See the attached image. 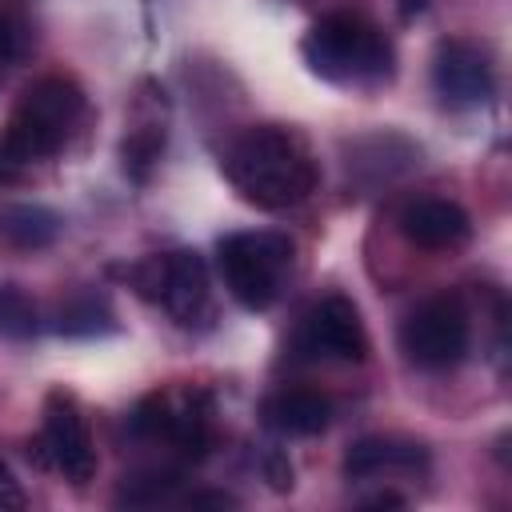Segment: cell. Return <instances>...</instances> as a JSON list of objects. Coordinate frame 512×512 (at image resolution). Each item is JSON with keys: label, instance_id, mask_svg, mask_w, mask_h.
<instances>
[{"label": "cell", "instance_id": "cell-20", "mask_svg": "<svg viewBox=\"0 0 512 512\" xmlns=\"http://www.w3.org/2000/svg\"><path fill=\"white\" fill-rule=\"evenodd\" d=\"M20 504H24V492L12 476V468L0 460V508H20Z\"/></svg>", "mask_w": 512, "mask_h": 512}, {"label": "cell", "instance_id": "cell-3", "mask_svg": "<svg viewBox=\"0 0 512 512\" xmlns=\"http://www.w3.org/2000/svg\"><path fill=\"white\" fill-rule=\"evenodd\" d=\"M300 52L332 84H384L392 76V44L360 12H328L308 28Z\"/></svg>", "mask_w": 512, "mask_h": 512}, {"label": "cell", "instance_id": "cell-14", "mask_svg": "<svg viewBox=\"0 0 512 512\" xmlns=\"http://www.w3.org/2000/svg\"><path fill=\"white\" fill-rule=\"evenodd\" d=\"M0 236L20 252H40V248L56 244L60 216L44 204H8V208H0Z\"/></svg>", "mask_w": 512, "mask_h": 512}, {"label": "cell", "instance_id": "cell-22", "mask_svg": "<svg viewBox=\"0 0 512 512\" xmlns=\"http://www.w3.org/2000/svg\"><path fill=\"white\" fill-rule=\"evenodd\" d=\"M396 8H400L404 20H412V16H420V12L428 8V0H396Z\"/></svg>", "mask_w": 512, "mask_h": 512}, {"label": "cell", "instance_id": "cell-21", "mask_svg": "<svg viewBox=\"0 0 512 512\" xmlns=\"http://www.w3.org/2000/svg\"><path fill=\"white\" fill-rule=\"evenodd\" d=\"M268 480H272L276 492L292 488V464H288L284 456H268Z\"/></svg>", "mask_w": 512, "mask_h": 512}, {"label": "cell", "instance_id": "cell-11", "mask_svg": "<svg viewBox=\"0 0 512 512\" xmlns=\"http://www.w3.org/2000/svg\"><path fill=\"white\" fill-rule=\"evenodd\" d=\"M400 236L424 252H456L472 236V220L456 200L420 196L400 212Z\"/></svg>", "mask_w": 512, "mask_h": 512}, {"label": "cell", "instance_id": "cell-16", "mask_svg": "<svg viewBox=\"0 0 512 512\" xmlns=\"http://www.w3.org/2000/svg\"><path fill=\"white\" fill-rule=\"evenodd\" d=\"M40 332V312H36V300L12 284V280H0V336L4 340H32Z\"/></svg>", "mask_w": 512, "mask_h": 512}, {"label": "cell", "instance_id": "cell-4", "mask_svg": "<svg viewBox=\"0 0 512 512\" xmlns=\"http://www.w3.org/2000/svg\"><path fill=\"white\" fill-rule=\"evenodd\" d=\"M292 256H296V244L284 232H232L216 244L224 288L248 312H264L276 304L280 284L292 268Z\"/></svg>", "mask_w": 512, "mask_h": 512}, {"label": "cell", "instance_id": "cell-5", "mask_svg": "<svg viewBox=\"0 0 512 512\" xmlns=\"http://www.w3.org/2000/svg\"><path fill=\"white\" fill-rule=\"evenodd\" d=\"M132 280V288L160 304L180 328L200 324L212 312V296H208V268L196 252L180 248V252H164V256H148L140 264H132L124 272Z\"/></svg>", "mask_w": 512, "mask_h": 512}, {"label": "cell", "instance_id": "cell-8", "mask_svg": "<svg viewBox=\"0 0 512 512\" xmlns=\"http://www.w3.org/2000/svg\"><path fill=\"white\" fill-rule=\"evenodd\" d=\"M212 428V400L204 392H152L132 412V432L144 440H168L184 452H204Z\"/></svg>", "mask_w": 512, "mask_h": 512}, {"label": "cell", "instance_id": "cell-13", "mask_svg": "<svg viewBox=\"0 0 512 512\" xmlns=\"http://www.w3.org/2000/svg\"><path fill=\"white\" fill-rule=\"evenodd\" d=\"M260 416L280 436H316L328 428L332 404H328V396H320L312 388H284V392H272L264 400Z\"/></svg>", "mask_w": 512, "mask_h": 512}, {"label": "cell", "instance_id": "cell-17", "mask_svg": "<svg viewBox=\"0 0 512 512\" xmlns=\"http://www.w3.org/2000/svg\"><path fill=\"white\" fill-rule=\"evenodd\" d=\"M160 152H164V128H160V124H140V128H132V132L124 136V144H120L124 172H128L132 180H144V176L152 172V164L160 160Z\"/></svg>", "mask_w": 512, "mask_h": 512}, {"label": "cell", "instance_id": "cell-9", "mask_svg": "<svg viewBox=\"0 0 512 512\" xmlns=\"http://www.w3.org/2000/svg\"><path fill=\"white\" fill-rule=\"evenodd\" d=\"M300 348L320 360H352L360 364L368 356V332L348 296H324L308 308L300 324Z\"/></svg>", "mask_w": 512, "mask_h": 512}, {"label": "cell", "instance_id": "cell-2", "mask_svg": "<svg viewBox=\"0 0 512 512\" xmlns=\"http://www.w3.org/2000/svg\"><path fill=\"white\" fill-rule=\"evenodd\" d=\"M84 112V92L76 80L68 76H40L32 80L4 132H0V164L4 168H28L36 160H48L64 148V140L72 136L76 120Z\"/></svg>", "mask_w": 512, "mask_h": 512}, {"label": "cell", "instance_id": "cell-18", "mask_svg": "<svg viewBox=\"0 0 512 512\" xmlns=\"http://www.w3.org/2000/svg\"><path fill=\"white\" fill-rule=\"evenodd\" d=\"M176 472H140V476H132V480H124V488H120V504H160V500H168V492L176 488Z\"/></svg>", "mask_w": 512, "mask_h": 512}, {"label": "cell", "instance_id": "cell-1", "mask_svg": "<svg viewBox=\"0 0 512 512\" xmlns=\"http://www.w3.org/2000/svg\"><path fill=\"white\" fill-rule=\"evenodd\" d=\"M228 184L256 208L280 212L316 192V156L312 148L280 124H252L244 128L220 156Z\"/></svg>", "mask_w": 512, "mask_h": 512}, {"label": "cell", "instance_id": "cell-10", "mask_svg": "<svg viewBox=\"0 0 512 512\" xmlns=\"http://www.w3.org/2000/svg\"><path fill=\"white\" fill-rule=\"evenodd\" d=\"M432 84H436V92H440L448 104L472 108V104L492 100V92H496V72H492L488 52H484L476 40L452 36V40H440V48H436Z\"/></svg>", "mask_w": 512, "mask_h": 512}, {"label": "cell", "instance_id": "cell-12", "mask_svg": "<svg viewBox=\"0 0 512 512\" xmlns=\"http://www.w3.org/2000/svg\"><path fill=\"white\" fill-rule=\"evenodd\" d=\"M424 468H428V448L408 436H360L344 452L348 480H368L384 472H424Z\"/></svg>", "mask_w": 512, "mask_h": 512}, {"label": "cell", "instance_id": "cell-7", "mask_svg": "<svg viewBox=\"0 0 512 512\" xmlns=\"http://www.w3.org/2000/svg\"><path fill=\"white\" fill-rule=\"evenodd\" d=\"M36 456L44 468L60 472L72 484H88L96 476V448H92V432H88V420H84L76 396L60 392V388L48 392L40 436H36Z\"/></svg>", "mask_w": 512, "mask_h": 512}, {"label": "cell", "instance_id": "cell-6", "mask_svg": "<svg viewBox=\"0 0 512 512\" xmlns=\"http://www.w3.org/2000/svg\"><path fill=\"white\" fill-rule=\"evenodd\" d=\"M468 344H472V328L456 296H432L400 324V352L412 368L424 372L456 368L468 356Z\"/></svg>", "mask_w": 512, "mask_h": 512}, {"label": "cell", "instance_id": "cell-19", "mask_svg": "<svg viewBox=\"0 0 512 512\" xmlns=\"http://www.w3.org/2000/svg\"><path fill=\"white\" fill-rule=\"evenodd\" d=\"M20 52V24H16V16L0 4V60H12Z\"/></svg>", "mask_w": 512, "mask_h": 512}, {"label": "cell", "instance_id": "cell-15", "mask_svg": "<svg viewBox=\"0 0 512 512\" xmlns=\"http://www.w3.org/2000/svg\"><path fill=\"white\" fill-rule=\"evenodd\" d=\"M112 328H116L112 308L96 292H80L68 304H60V312H56V332H64V336H96V332H112Z\"/></svg>", "mask_w": 512, "mask_h": 512}]
</instances>
